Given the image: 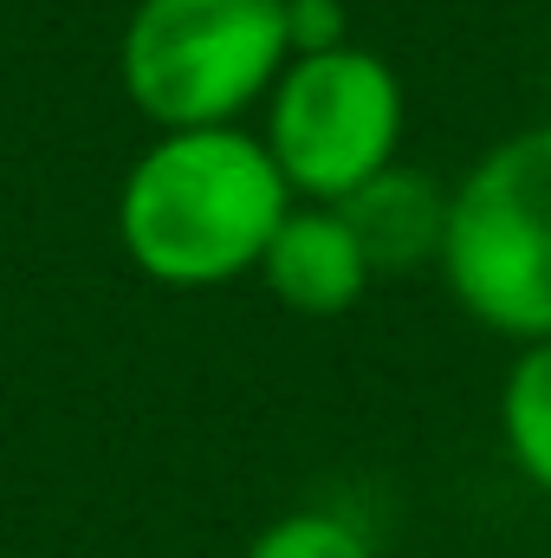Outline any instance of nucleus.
<instances>
[{
    "label": "nucleus",
    "instance_id": "f257e3e1",
    "mask_svg": "<svg viewBox=\"0 0 551 558\" xmlns=\"http://www.w3.org/2000/svg\"><path fill=\"white\" fill-rule=\"evenodd\" d=\"M292 202L298 195L285 189L260 131H156L118 189V241L156 286H228L260 274V254Z\"/></svg>",
    "mask_w": 551,
    "mask_h": 558
},
{
    "label": "nucleus",
    "instance_id": "f03ea898",
    "mask_svg": "<svg viewBox=\"0 0 551 558\" xmlns=\"http://www.w3.org/2000/svg\"><path fill=\"white\" fill-rule=\"evenodd\" d=\"M441 279L474 325L551 338V124L500 137L448 189Z\"/></svg>",
    "mask_w": 551,
    "mask_h": 558
},
{
    "label": "nucleus",
    "instance_id": "7ed1b4c3",
    "mask_svg": "<svg viewBox=\"0 0 551 558\" xmlns=\"http://www.w3.org/2000/svg\"><path fill=\"white\" fill-rule=\"evenodd\" d=\"M285 59V0H137L118 46L124 98L156 131L241 124Z\"/></svg>",
    "mask_w": 551,
    "mask_h": 558
},
{
    "label": "nucleus",
    "instance_id": "20e7f679",
    "mask_svg": "<svg viewBox=\"0 0 551 558\" xmlns=\"http://www.w3.org/2000/svg\"><path fill=\"white\" fill-rule=\"evenodd\" d=\"M260 111V143L298 202H344L351 189L383 175L409 124L396 65L357 39L285 59Z\"/></svg>",
    "mask_w": 551,
    "mask_h": 558
},
{
    "label": "nucleus",
    "instance_id": "39448f33",
    "mask_svg": "<svg viewBox=\"0 0 551 558\" xmlns=\"http://www.w3.org/2000/svg\"><path fill=\"white\" fill-rule=\"evenodd\" d=\"M260 279L285 312L338 318L364 299V286L377 274H370L357 234L344 228V215L331 202H292L285 221L273 228V241H267V254H260Z\"/></svg>",
    "mask_w": 551,
    "mask_h": 558
},
{
    "label": "nucleus",
    "instance_id": "423d86ee",
    "mask_svg": "<svg viewBox=\"0 0 551 558\" xmlns=\"http://www.w3.org/2000/svg\"><path fill=\"white\" fill-rule=\"evenodd\" d=\"M344 228L357 234L370 274H409V267H441V234H448V189L421 169L390 162L344 202H331Z\"/></svg>",
    "mask_w": 551,
    "mask_h": 558
},
{
    "label": "nucleus",
    "instance_id": "0eeeda50",
    "mask_svg": "<svg viewBox=\"0 0 551 558\" xmlns=\"http://www.w3.org/2000/svg\"><path fill=\"white\" fill-rule=\"evenodd\" d=\"M500 441L513 454V468L551 494V338L519 344L506 384H500Z\"/></svg>",
    "mask_w": 551,
    "mask_h": 558
},
{
    "label": "nucleus",
    "instance_id": "6e6552de",
    "mask_svg": "<svg viewBox=\"0 0 551 558\" xmlns=\"http://www.w3.org/2000/svg\"><path fill=\"white\" fill-rule=\"evenodd\" d=\"M247 558H377V546L344 513L298 507V513H279L273 526H260V539L247 546Z\"/></svg>",
    "mask_w": 551,
    "mask_h": 558
},
{
    "label": "nucleus",
    "instance_id": "1a4fd4ad",
    "mask_svg": "<svg viewBox=\"0 0 551 558\" xmlns=\"http://www.w3.org/2000/svg\"><path fill=\"white\" fill-rule=\"evenodd\" d=\"M285 39H292V59L351 46V7L344 0H285Z\"/></svg>",
    "mask_w": 551,
    "mask_h": 558
}]
</instances>
